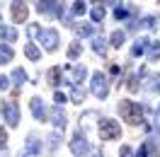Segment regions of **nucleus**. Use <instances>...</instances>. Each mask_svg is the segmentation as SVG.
<instances>
[{"label":"nucleus","mask_w":160,"mask_h":157,"mask_svg":"<svg viewBox=\"0 0 160 157\" xmlns=\"http://www.w3.org/2000/svg\"><path fill=\"white\" fill-rule=\"evenodd\" d=\"M27 34H29V36H37L39 44H44L46 51L58 49V31L56 29H39L37 24H29V27H27Z\"/></svg>","instance_id":"nucleus-2"},{"label":"nucleus","mask_w":160,"mask_h":157,"mask_svg":"<svg viewBox=\"0 0 160 157\" xmlns=\"http://www.w3.org/2000/svg\"><path fill=\"white\" fill-rule=\"evenodd\" d=\"M39 152H41V140L29 136L27 143H24V150L20 152V157H39Z\"/></svg>","instance_id":"nucleus-8"},{"label":"nucleus","mask_w":160,"mask_h":157,"mask_svg":"<svg viewBox=\"0 0 160 157\" xmlns=\"http://www.w3.org/2000/svg\"><path fill=\"white\" fill-rule=\"evenodd\" d=\"M112 75H121V68H119V65H112Z\"/></svg>","instance_id":"nucleus-35"},{"label":"nucleus","mask_w":160,"mask_h":157,"mask_svg":"<svg viewBox=\"0 0 160 157\" xmlns=\"http://www.w3.org/2000/svg\"><path fill=\"white\" fill-rule=\"evenodd\" d=\"M29 109H32V114H34L37 121H46V118H49V111H46V107H44V102H41L39 97L29 99Z\"/></svg>","instance_id":"nucleus-9"},{"label":"nucleus","mask_w":160,"mask_h":157,"mask_svg":"<svg viewBox=\"0 0 160 157\" xmlns=\"http://www.w3.org/2000/svg\"><path fill=\"white\" fill-rule=\"evenodd\" d=\"M104 44H107V41L102 39V36H95V41H92V51L100 53V56H104V53H107V46H104Z\"/></svg>","instance_id":"nucleus-21"},{"label":"nucleus","mask_w":160,"mask_h":157,"mask_svg":"<svg viewBox=\"0 0 160 157\" xmlns=\"http://www.w3.org/2000/svg\"><path fill=\"white\" fill-rule=\"evenodd\" d=\"M68 70L73 73V82H70V85H73V87H80V82L88 78V68H85V65H68Z\"/></svg>","instance_id":"nucleus-11"},{"label":"nucleus","mask_w":160,"mask_h":157,"mask_svg":"<svg viewBox=\"0 0 160 157\" xmlns=\"http://www.w3.org/2000/svg\"><path fill=\"white\" fill-rule=\"evenodd\" d=\"M56 145H58V133H51V136H49V147L53 150Z\"/></svg>","instance_id":"nucleus-32"},{"label":"nucleus","mask_w":160,"mask_h":157,"mask_svg":"<svg viewBox=\"0 0 160 157\" xmlns=\"http://www.w3.org/2000/svg\"><path fill=\"white\" fill-rule=\"evenodd\" d=\"M8 145V133H5V128L0 126V147H5Z\"/></svg>","instance_id":"nucleus-33"},{"label":"nucleus","mask_w":160,"mask_h":157,"mask_svg":"<svg viewBox=\"0 0 160 157\" xmlns=\"http://www.w3.org/2000/svg\"><path fill=\"white\" fill-rule=\"evenodd\" d=\"M75 34H78V36H92V34H95V27H92V24H82V27H75Z\"/></svg>","instance_id":"nucleus-25"},{"label":"nucleus","mask_w":160,"mask_h":157,"mask_svg":"<svg viewBox=\"0 0 160 157\" xmlns=\"http://www.w3.org/2000/svg\"><path fill=\"white\" fill-rule=\"evenodd\" d=\"M12 80H15L17 87H22V85L27 82V73H24L22 68H15V70H12Z\"/></svg>","instance_id":"nucleus-20"},{"label":"nucleus","mask_w":160,"mask_h":157,"mask_svg":"<svg viewBox=\"0 0 160 157\" xmlns=\"http://www.w3.org/2000/svg\"><path fill=\"white\" fill-rule=\"evenodd\" d=\"M37 10L41 15H46V17H63V2H58V0H39Z\"/></svg>","instance_id":"nucleus-6"},{"label":"nucleus","mask_w":160,"mask_h":157,"mask_svg":"<svg viewBox=\"0 0 160 157\" xmlns=\"http://www.w3.org/2000/svg\"><path fill=\"white\" fill-rule=\"evenodd\" d=\"M61 78H63V75H61V68H51L49 70V82L51 85H61Z\"/></svg>","instance_id":"nucleus-26"},{"label":"nucleus","mask_w":160,"mask_h":157,"mask_svg":"<svg viewBox=\"0 0 160 157\" xmlns=\"http://www.w3.org/2000/svg\"><path fill=\"white\" fill-rule=\"evenodd\" d=\"M0 36H2V41L10 44V41L17 39V29H15V27H2V29H0Z\"/></svg>","instance_id":"nucleus-18"},{"label":"nucleus","mask_w":160,"mask_h":157,"mask_svg":"<svg viewBox=\"0 0 160 157\" xmlns=\"http://www.w3.org/2000/svg\"><path fill=\"white\" fill-rule=\"evenodd\" d=\"M158 78H160V75H158Z\"/></svg>","instance_id":"nucleus-38"},{"label":"nucleus","mask_w":160,"mask_h":157,"mask_svg":"<svg viewBox=\"0 0 160 157\" xmlns=\"http://www.w3.org/2000/svg\"><path fill=\"white\" fill-rule=\"evenodd\" d=\"M51 121H53L56 131H63V128H66V114L61 111V107H56L53 111H51Z\"/></svg>","instance_id":"nucleus-13"},{"label":"nucleus","mask_w":160,"mask_h":157,"mask_svg":"<svg viewBox=\"0 0 160 157\" xmlns=\"http://www.w3.org/2000/svg\"><path fill=\"white\" fill-rule=\"evenodd\" d=\"M12 56H15V51H12L8 44H0V63H10Z\"/></svg>","instance_id":"nucleus-16"},{"label":"nucleus","mask_w":160,"mask_h":157,"mask_svg":"<svg viewBox=\"0 0 160 157\" xmlns=\"http://www.w3.org/2000/svg\"><path fill=\"white\" fill-rule=\"evenodd\" d=\"M104 15H107V12H104V5H95V7L90 10L92 22H102V20H104Z\"/></svg>","instance_id":"nucleus-22"},{"label":"nucleus","mask_w":160,"mask_h":157,"mask_svg":"<svg viewBox=\"0 0 160 157\" xmlns=\"http://www.w3.org/2000/svg\"><path fill=\"white\" fill-rule=\"evenodd\" d=\"M0 89L5 92V89H10V80L5 78V75H0Z\"/></svg>","instance_id":"nucleus-34"},{"label":"nucleus","mask_w":160,"mask_h":157,"mask_svg":"<svg viewBox=\"0 0 160 157\" xmlns=\"http://www.w3.org/2000/svg\"><path fill=\"white\" fill-rule=\"evenodd\" d=\"M146 111H148V109L141 107L138 102H129V99H121L119 102V116L124 118V121H129V123H141Z\"/></svg>","instance_id":"nucleus-1"},{"label":"nucleus","mask_w":160,"mask_h":157,"mask_svg":"<svg viewBox=\"0 0 160 157\" xmlns=\"http://www.w3.org/2000/svg\"><path fill=\"white\" fill-rule=\"evenodd\" d=\"M153 41H148V36H138V39L133 41V49H131V56L133 58H138V56H143L146 53V49H148Z\"/></svg>","instance_id":"nucleus-12"},{"label":"nucleus","mask_w":160,"mask_h":157,"mask_svg":"<svg viewBox=\"0 0 160 157\" xmlns=\"http://www.w3.org/2000/svg\"><path fill=\"white\" fill-rule=\"evenodd\" d=\"M97 131H100V138L102 140H117L121 136V128L117 121H112V118H102L100 123H97Z\"/></svg>","instance_id":"nucleus-4"},{"label":"nucleus","mask_w":160,"mask_h":157,"mask_svg":"<svg viewBox=\"0 0 160 157\" xmlns=\"http://www.w3.org/2000/svg\"><path fill=\"white\" fill-rule=\"evenodd\" d=\"M70 152H73V157H85L88 152H90V143H88V138H85V133H82L80 128L73 133V140H70Z\"/></svg>","instance_id":"nucleus-5"},{"label":"nucleus","mask_w":160,"mask_h":157,"mask_svg":"<svg viewBox=\"0 0 160 157\" xmlns=\"http://www.w3.org/2000/svg\"><path fill=\"white\" fill-rule=\"evenodd\" d=\"M155 22H158V17H155V15H148V17H143L141 22L131 24V29H138V27H143V29H153V27H155Z\"/></svg>","instance_id":"nucleus-15"},{"label":"nucleus","mask_w":160,"mask_h":157,"mask_svg":"<svg viewBox=\"0 0 160 157\" xmlns=\"http://www.w3.org/2000/svg\"><path fill=\"white\" fill-rule=\"evenodd\" d=\"M2 114H5V123L10 128H15L20 123V107H17V102H8L2 107Z\"/></svg>","instance_id":"nucleus-7"},{"label":"nucleus","mask_w":160,"mask_h":157,"mask_svg":"<svg viewBox=\"0 0 160 157\" xmlns=\"http://www.w3.org/2000/svg\"><path fill=\"white\" fill-rule=\"evenodd\" d=\"M150 60H158L160 58V41H155V44H150V53H148Z\"/></svg>","instance_id":"nucleus-28"},{"label":"nucleus","mask_w":160,"mask_h":157,"mask_svg":"<svg viewBox=\"0 0 160 157\" xmlns=\"http://www.w3.org/2000/svg\"><path fill=\"white\" fill-rule=\"evenodd\" d=\"M124 39H126V31H121V29H117L114 31V34H112V46H114V49H121V46H124Z\"/></svg>","instance_id":"nucleus-17"},{"label":"nucleus","mask_w":160,"mask_h":157,"mask_svg":"<svg viewBox=\"0 0 160 157\" xmlns=\"http://www.w3.org/2000/svg\"><path fill=\"white\" fill-rule=\"evenodd\" d=\"M119 157H133V150H131L129 145H121V150H119Z\"/></svg>","instance_id":"nucleus-30"},{"label":"nucleus","mask_w":160,"mask_h":157,"mask_svg":"<svg viewBox=\"0 0 160 157\" xmlns=\"http://www.w3.org/2000/svg\"><path fill=\"white\" fill-rule=\"evenodd\" d=\"M80 53H82V49H80V44H73V46L68 49V58L73 60V58H78Z\"/></svg>","instance_id":"nucleus-29"},{"label":"nucleus","mask_w":160,"mask_h":157,"mask_svg":"<svg viewBox=\"0 0 160 157\" xmlns=\"http://www.w3.org/2000/svg\"><path fill=\"white\" fill-rule=\"evenodd\" d=\"M90 89L92 94L97 99H107V94H109V80H107V75L104 73H92V82H90Z\"/></svg>","instance_id":"nucleus-3"},{"label":"nucleus","mask_w":160,"mask_h":157,"mask_svg":"<svg viewBox=\"0 0 160 157\" xmlns=\"http://www.w3.org/2000/svg\"><path fill=\"white\" fill-rule=\"evenodd\" d=\"M24 56H27L29 60H39L41 58V51L37 49L34 44H27V46H24Z\"/></svg>","instance_id":"nucleus-19"},{"label":"nucleus","mask_w":160,"mask_h":157,"mask_svg":"<svg viewBox=\"0 0 160 157\" xmlns=\"http://www.w3.org/2000/svg\"><path fill=\"white\" fill-rule=\"evenodd\" d=\"M92 157H102V150H95V152H92Z\"/></svg>","instance_id":"nucleus-36"},{"label":"nucleus","mask_w":160,"mask_h":157,"mask_svg":"<svg viewBox=\"0 0 160 157\" xmlns=\"http://www.w3.org/2000/svg\"><path fill=\"white\" fill-rule=\"evenodd\" d=\"M148 152H153V155H158V143H153V140H146L143 145L138 147V152H136V157H148Z\"/></svg>","instance_id":"nucleus-14"},{"label":"nucleus","mask_w":160,"mask_h":157,"mask_svg":"<svg viewBox=\"0 0 160 157\" xmlns=\"http://www.w3.org/2000/svg\"><path fill=\"white\" fill-rule=\"evenodd\" d=\"M129 15H133V10H126L124 5H117V7H114V20H117V22H119V20H126Z\"/></svg>","instance_id":"nucleus-23"},{"label":"nucleus","mask_w":160,"mask_h":157,"mask_svg":"<svg viewBox=\"0 0 160 157\" xmlns=\"http://www.w3.org/2000/svg\"><path fill=\"white\" fill-rule=\"evenodd\" d=\"M82 99H85V92H82L80 87H73V89H70V102H73V104H80Z\"/></svg>","instance_id":"nucleus-24"},{"label":"nucleus","mask_w":160,"mask_h":157,"mask_svg":"<svg viewBox=\"0 0 160 157\" xmlns=\"http://www.w3.org/2000/svg\"><path fill=\"white\" fill-rule=\"evenodd\" d=\"M155 118L160 121V104H158V111H155Z\"/></svg>","instance_id":"nucleus-37"},{"label":"nucleus","mask_w":160,"mask_h":157,"mask_svg":"<svg viewBox=\"0 0 160 157\" xmlns=\"http://www.w3.org/2000/svg\"><path fill=\"white\" fill-rule=\"evenodd\" d=\"M85 12H88L85 2H82V0H75V2H73V15L78 17V15H85Z\"/></svg>","instance_id":"nucleus-27"},{"label":"nucleus","mask_w":160,"mask_h":157,"mask_svg":"<svg viewBox=\"0 0 160 157\" xmlns=\"http://www.w3.org/2000/svg\"><path fill=\"white\" fill-rule=\"evenodd\" d=\"M27 15H29V10H27L24 0H15L12 2V20H15V24H22L27 20Z\"/></svg>","instance_id":"nucleus-10"},{"label":"nucleus","mask_w":160,"mask_h":157,"mask_svg":"<svg viewBox=\"0 0 160 157\" xmlns=\"http://www.w3.org/2000/svg\"><path fill=\"white\" fill-rule=\"evenodd\" d=\"M53 102H56V107L66 104V94H63V92H56V94H53Z\"/></svg>","instance_id":"nucleus-31"}]
</instances>
